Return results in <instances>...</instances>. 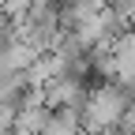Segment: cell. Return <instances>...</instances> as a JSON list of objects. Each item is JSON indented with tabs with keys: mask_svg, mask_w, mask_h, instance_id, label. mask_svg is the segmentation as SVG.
<instances>
[{
	"mask_svg": "<svg viewBox=\"0 0 135 135\" xmlns=\"http://www.w3.org/2000/svg\"><path fill=\"white\" fill-rule=\"evenodd\" d=\"M131 101V90L124 83H113V79H101L94 90L83 94L79 101V124L83 131H109L120 124V116Z\"/></svg>",
	"mask_w": 135,
	"mask_h": 135,
	"instance_id": "obj_1",
	"label": "cell"
}]
</instances>
